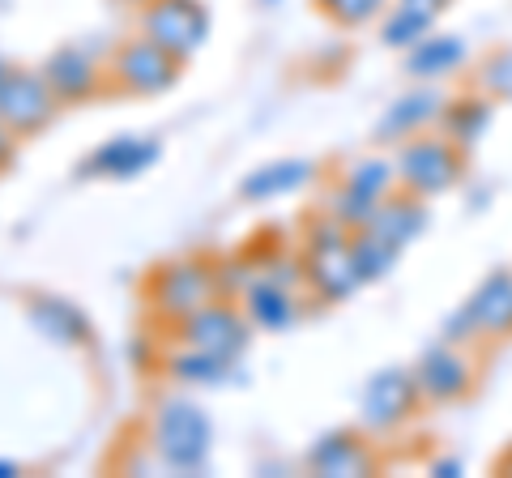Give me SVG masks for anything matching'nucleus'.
<instances>
[{"instance_id":"1","label":"nucleus","mask_w":512,"mask_h":478,"mask_svg":"<svg viewBox=\"0 0 512 478\" xmlns=\"http://www.w3.org/2000/svg\"><path fill=\"white\" fill-rule=\"evenodd\" d=\"M303 286L325 299V304H342L363 286L355 257H350V227H342L333 214L308 218V239H303Z\"/></svg>"},{"instance_id":"2","label":"nucleus","mask_w":512,"mask_h":478,"mask_svg":"<svg viewBox=\"0 0 512 478\" xmlns=\"http://www.w3.org/2000/svg\"><path fill=\"white\" fill-rule=\"evenodd\" d=\"M150 444L167 470L201 474L210 466L214 423L192 397H167V402H158L154 419H150Z\"/></svg>"},{"instance_id":"3","label":"nucleus","mask_w":512,"mask_h":478,"mask_svg":"<svg viewBox=\"0 0 512 478\" xmlns=\"http://www.w3.org/2000/svg\"><path fill=\"white\" fill-rule=\"evenodd\" d=\"M150 308L158 321L167 325H180L188 321L192 312H201L205 304H214L227 291H222V274L218 265L201 261V257H184V261H171V265H158L150 274Z\"/></svg>"},{"instance_id":"4","label":"nucleus","mask_w":512,"mask_h":478,"mask_svg":"<svg viewBox=\"0 0 512 478\" xmlns=\"http://www.w3.org/2000/svg\"><path fill=\"white\" fill-rule=\"evenodd\" d=\"M397 188L414 197H440L466 175V150L444 133H414L397 146Z\"/></svg>"},{"instance_id":"5","label":"nucleus","mask_w":512,"mask_h":478,"mask_svg":"<svg viewBox=\"0 0 512 478\" xmlns=\"http://www.w3.org/2000/svg\"><path fill=\"white\" fill-rule=\"evenodd\" d=\"M512 338V269H491L444 325V342H504Z\"/></svg>"},{"instance_id":"6","label":"nucleus","mask_w":512,"mask_h":478,"mask_svg":"<svg viewBox=\"0 0 512 478\" xmlns=\"http://www.w3.org/2000/svg\"><path fill=\"white\" fill-rule=\"evenodd\" d=\"M419 410H423V389L414 380V368H380L376 376H367L359 393V427L367 436L397 432Z\"/></svg>"},{"instance_id":"7","label":"nucleus","mask_w":512,"mask_h":478,"mask_svg":"<svg viewBox=\"0 0 512 478\" xmlns=\"http://www.w3.org/2000/svg\"><path fill=\"white\" fill-rule=\"evenodd\" d=\"M111 86H120L124 94H141V99H150V94H167L175 82H180L184 73V60L171 56L167 47H158L154 39L137 35L120 43L116 52H111Z\"/></svg>"},{"instance_id":"8","label":"nucleus","mask_w":512,"mask_h":478,"mask_svg":"<svg viewBox=\"0 0 512 478\" xmlns=\"http://www.w3.org/2000/svg\"><path fill=\"white\" fill-rule=\"evenodd\" d=\"M137 30L171 56L188 60L197 47L210 39V9L201 0H146L137 9Z\"/></svg>"},{"instance_id":"9","label":"nucleus","mask_w":512,"mask_h":478,"mask_svg":"<svg viewBox=\"0 0 512 478\" xmlns=\"http://www.w3.org/2000/svg\"><path fill=\"white\" fill-rule=\"evenodd\" d=\"M414 380L423 389V402L453 406L466 402L478 389V363L461 350V342H436L414 359Z\"/></svg>"},{"instance_id":"10","label":"nucleus","mask_w":512,"mask_h":478,"mask_svg":"<svg viewBox=\"0 0 512 478\" xmlns=\"http://www.w3.org/2000/svg\"><path fill=\"white\" fill-rule=\"evenodd\" d=\"M175 333H180L184 346H201V350L222 355V359H231V363L244 359L248 346H252V321H248V312L227 304V299H214V304H205L201 312H192L188 321L175 325Z\"/></svg>"},{"instance_id":"11","label":"nucleus","mask_w":512,"mask_h":478,"mask_svg":"<svg viewBox=\"0 0 512 478\" xmlns=\"http://www.w3.org/2000/svg\"><path fill=\"white\" fill-rule=\"evenodd\" d=\"M56 90L47 86L39 69H13L5 90H0V124L13 137H35L56 120Z\"/></svg>"},{"instance_id":"12","label":"nucleus","mask_w":512,"mask_h":478,"mask_svg":"<svg viewBox=\"0 0 512 478\" xmlns=\"http://www.w3.org/2000/svg\"><path fill=\"white\" fill-rule=\"evenodd\" d=\"M303 466L312 474H325V478H363V474H376V453H372V440L359 427H338V432L320 436Z\"/></svg>"},{"instance_id":"13","label":"nucleus","mask_w":512,"mask_h":478,"mask_svg":"<svg viewBox=\"0 0 512 478\" xmlns=\"http://www.w3.org/2000/svg\"><path fill=\"white\" fill-rule=\"evenodd\" d=\"M158 154H163V146H158L154 137L120 133V137L103 141L99 150H90L82 158V167H77V175H82V180H137L141 171H150L158 163Z\"/></svg>"},{"instance_id":"14","label":"nucleus","mask_w":512,"mask_h":478,"mask_svg":"<svg viewBox=\"0 0 512 478\" xmlns=\"http://www.w3.org/2000/svg\"><path fill=\"white\" fill-rule=\"evenodd\" d=\"M444 94L436 86H419V90H406L402 99H393L384 107V116L376 120V146H402L414 133H427L431 124H440V111H444Z\"/></svg>"},{"instance_id":"15","label":"nucleus","mask_w":512,"mask_h":478,"mask_svg":"<svg viewBox=\"0 0 512 478\" xmlns=\"http://www.w3.org/2000/svg\"><path fill=\"white\" fill-rule=\"evenodd\" d=\"M26 321L43 342L64 346V350H77V346L90 342V316L64 295L35 291L26 299Z\"/></svg>"},{"instance_id":"16","label":"nucleus","mask_w":512,"mask_h":478,"mask_svg":"<svg viewBox=\"0 0 512 478\" xmlns=\"http://www.w3.org/2000/svg\"><path fill=\"white\" fill-rule=\"evenodd\" d=\"M39 73L47 77V86L56 90L60 103H90L103 90V69L82 47H56L39 65Z\"/></svg>"},{"instance_id":"17","label":"nucleus","mask_w":512,"mask_h":478,"mask_svg":"<svg viewBox=\"0 0 512 478\" xmlns=\"http://www.w3.org/2000/svg\"><path fill=\"white\" fill-rule=\"evenodd\" d=\"M427 222H431L427 197H414V193H406V188H393V193L376 205V214H372V222H367V231H376V235L389 239V244L406 248V244H414V239L427 231Z\"/></svg>"},{"instance_id":"18","label":"nucleus","mask_w":512,"mask_h":478,"mask_svg":"<svg viewBox=\"0 0 512 478\" xmlns=\"http://www.w3.org/2000/svg\"><path fill=\"white\" fill-rule=\"evenodd\" d=\"M244 312L252 329H265V333H282L299 321V299H295V286H282V282H269V278H252L244 291Z\"/></svg>"},{"instance_id":"19","label":"nucleus","mask_w":512,"mask_h":478,"mask_svg":"<svg viewBox=\"0 0 512 478\" xmlns=\"http://www.w3.org/2000/svg\"><path fill=\"white\" fill-rule=\"evenodd\" d=\"M491 116H495V103L487 99L483 90L470 86L466 94H457V99L444 103V111H440V133L453 137L461 150H470V146H478V141L487 137Z\"/></svg>"},{"instance_id":"20","label":"nucleus","mask_w":512,"mask_h":478,"mask_svg":"<svg viewBox=\"0 0 512 478\" xmlns=\"http://www.w3.org/2000/svg\"><path fill=\"white\" fill-rule=\"evenodd\" d=\"M312 163H303V158H278V163H265L248 171L244 180H239V197L244 201H274V197H286L303 188L312 180Z\"/></svg>"},{"instance_id":"21","label":"nucleus","mask_w":512,"mask_h":478,"mask_svg":"<svg viewBox=\"0 0 512 478\" xmlns=\"http://www.w3.org/2000/svg\"><path fill=\"white\" fill-rule=\"evenodd\" d=\"M466 65V43L457 35H427L423 43H414L406 52V73L419 82H436Z\"/></svg>"},{"instance_id":"22","label":"nucleus","mask_w":512,"mask_h":478,"mask_svg":"<svg viewBox=\"0 0 512 478\" xmlns=\"http://www.w3.org/2000/svg\"><path fill=\"white\" fill-rule=\"evenodd\" d=\"M167 372H171V380H180V385H222V380L235 372V363L222 355H210V350H201V346H184L167 359Z\"/></svg>"},{"instance_id":"23","label":"nucleus","mask_w":512,"mask_h":478,"mask_svg":"<svg viewBox=\"0 0 512 478\" xmlns=\"http://www.w3.org/2000/svg\"><path fill=\"white\" fill-rule=\"evenodd\" d=\"M350 257H355V269H359V278L367 286V282L389 278V269L397 265V257H402V248L389 244V239L376 235V231L359 227V231H350Z\"/></svg>"},{"instance_id":"24","label":"nucleus","mask_w":512,"mask_h":478,"mask_svg":"<svg viewBox=\"0 0 512 478\" xmlns=\"http://www.w3.org/2000/svg\"><path fill=\"white\" fill-rule=\"evenodd\" d=\"M342 184H350V188H359V193L384 201L397 188V163H393V158H380V154L355 158V163H346Z\"/></svg>"},{"instance_id":"25","label":"nucleus","mask_w":512,"mask_h":478,"mask_svg":"<svg viewBox=\"0 0 512 478\" xmlns=\"http://www.w3.org/2000/svg\"><path fill=\"white\" fill-rule=\"evenodd\" d=\"M431 30H436V22H427V18H419V13H410V9L389 5L384 9V18H380V43L397 47V52H410V47L423 43Z\"/></svg>"},{"instance_id":"26","label":"nucleus","mask_w":512,"mask_h":478,"mask_svg":"<svg viewBox=\"0 0 512 478\" xmlns=\"http://www.w3.org/2000/svg\"><path fill=\"white\" fill-rule=\"evenodd\" d=\"M474 90L491 103H512V47H495L474 65Z\"/></svg>"},{"instance_id":"27","label":"nucleus","mask_w":512,"mask_h":478,"mask_svg":"<svg viewBox=\"0 0 512 478\" xmlns=\"http://www.w3.org/2000/svg\"><path fill=\"white\" fill-rule=\"evenodd\" d=\"M376 197H367V193H359V188H350V184H342L338 180V188H333V197L325 201V214H333L342 222V227H350V231H359V227H367L372 222V214H376Z\"/></svg>"},{"instance_id":"28","label":"nucleus","mask_w":512,"mask_h":478,"mask_svg":"<svg viewBox=\"0 0 512 478\" xmlns=\"http://www.w3.org/2000/svg\"><path fill=\"white\" fill-rule=\"evenodd\" d=\"M389 5H393V0H316V9L325 13L333 26H346V30L367 26V22H380Z\"/></svg>"},{"instance_id":"29","label":"nucleus","mask_w":512,"mask_h":478,"mask_svg":"<svg viewBox=\"0 0 512 478\" xmlns=\"http://www.w3.org/2000/svg\"><path fill=\"white\" fill-rule=\"evenodd\" d=\"M397 9H410V13H419V18H427V22H440V13L453 5V0H393Z\"/></svg>"},{"instance_id":"30","label":"nucleus","mask_w":512,"mask_h":478,"mask_svg":"<svg viewBox=\"0 0 512 478\" xmlns=\"http://www.w3.org/2000/svg\"><path fill=\"white\" fill-rule=\"evenodd\" d=\"M431 474H436V478H461V474H466V466L453 461V457H444V461H431Z\"/></svg>"},{"instance_id":"31","label":"nucleus","mask_w":512,"mask_h":478,"mask_svg":"<svg viewBox=\"0 0 512 478\" xmlns=\"http://www.w3.org/2000/svg\"><path fill=\"white\" fill-rule=\"evenodd\" d=\"M13 141H18V137L0 124V171H9V163H13Z\"/></svg>"},{"instance_id":"32","label":"nucleus","mask_w":512,"mask_h":478,"mask_svg":"<svg viewBox=\"0 0 512 478\" xmlns=\"http://www.w3.org/2000/svg\"><path fill=\"white\" fill-rule=\"evenodd\" d=\"M18 474H22V466H13V461L0 457V478H18Z\"/></svg>"},{"instance_id":"33","label":"nucleus","mask_w":512,"mask_h":478,"mask_svg":"<svg viewBox=\"0 0 512 478\" xmlns=\"http://www.w3.org/2000/svg\"><path fill=\"white\" fill-rule=\"evenodd\" d=\"M13 69H18V65H9V60L0 56V90H5V82H9V73H13Z\"/></svg>"},{"instance_id":"34","label":"nucleus","mask_w":512,"mask_h":478,"mask_svg":"<svg viewBox=\"0 0 512 478\" xmlns=\"http://www.w3.org/2000/svg\"><path fill=\"white\" fill-rule=\"evenodd\" d=\"M124 5H137V9H141V5H146V0H124Z\"/></svg>"}]
</instances>
